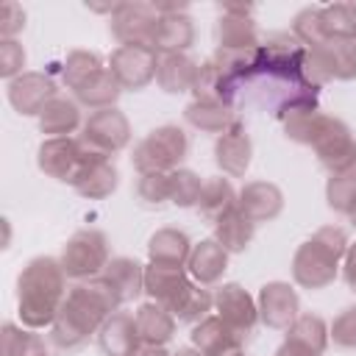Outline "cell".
I'll list each match as a JSON object with an SVG mask.
<instances>
[{
    "mask_svg": "<svg viewBox=\"0 0 356 356\" xmlns=\"http://www.w3.org/2000/svg\"><path fill=\"white\" fill-rule=\"evenodd\" d=\"M117 306L120 300L100 278L81 281L67 292V300L56 323L50 325V342L61 350L81 348L92 334L100 331V325L117 312Z\"/></svg>",
    "mask_w": 356,
    "mask_h": 356,
    "instance_id": "1",
    "label": "cell"
},
{
    "mask_svg": "<svg viewBox=\"0 0 356 356\" xmlns=\"http://www.w3.org/2000/svg\"><path fill=\"white\" fill-rule=\"evenodd\" d=\"M67 300V273L58 259L36 256L17 278V314L25 328H50Z\"/></svg>",
    "mask_w": 356,
    "mask_h": 356,
    "instance_id": "2",
    "label": "cell"
},
{
    "mask_svg": "<svg viewBox=\"0 0 356 356\" xmlns=\"http://www.w3.org/2000/svg\"><path fill=\"white\" fill-rule=\"evenodd\" d=\"M58 261H61L67 278H75V281L97 278L106 270V264L111 261L108 236L97 228H81L67 239Z\"/></svg>",
    "mask_w": 356,
    "mask_h": 356,
    "instance_id": "3",
    "label": "cell"
},
{
    "mask_svg": "<svg viewBox=\"0 0 356 356\" xmlns=\"http://www.w3.org/2000/svg\"><path fill=\"white\" fill-rule=\"evenodd\" d=\"M189 150V139L178 125H159L153 128L136 147H134V167L136 172H172L184 161Z\"/></svg>",
    "mask_w": 356,
    "mask_h": 356,
    "instance_id": "4",
    "label": "cell"
},
{
    "mask_svg": "<svg viewBox=\"0 0 356 356\" xmlns=\"http://www.w3.org/2000/svg\"><path fill=\"white\" fill-rule=\"evenodd\" d=\"M317 92L306 86H295V92L278 106V120L284 125V134L298 145H314L325 114L317 106Z\"/></svg>",
    "mask_w": 356,
    "mask_h": 356,
    "instance_id": "5",
    "label": "cell"
},
{
    "mask_svg": "<svg viewBox=\"0 0 356 356\" xmlns=\"http://www.w3.org/2000/svg\"><path fill=\"white\" fill-rule=\"evenodd\" d=\"M259 53H261L259 72H267L270 78L289 81V83L300 86V67L306 58V44L298 42L295 33H289V31L267 33V39L259 44Z\"/></svg>",
    "mask_w": 356,
    "mask_h": 356,
    "instance_id": "6",
    "label": "cell"
},
{
    "mask_svg": "<svg viewBox=\"0 0 356 356\" xmlns=\"http://www.w3.org/2000/svg\"><path fill=\"white\" fill-rule=\"evenodd\" d=\"M78 139L92 153L111 156V153H120L131 142V122L114 106L111 108H100V111H92L83 120V128H81V136Z\"/></svg>",
    "mask_w": 356,
    "mask_h": 356,
    "instance_id": "7",
    "label": "cell"
},
{
    "mask_svg": "<svg viewBox=\"0 0 356 356\" xmlns=\"http://www.w3.org/2000/svg\"><path fill=\"white\" fill-rule=\"evenodd\" d=\"M314 153H317V161L331 172V175H339V172H348L356 161V139H353V131L339 120V117H328L323 120V128L314 139Z\"/></svg>",
    "mask_w": 356,
    "mask_h": 356,
    "instance_id": "8",
    "label": "cell"
},
{
    "mask_svg": "<svg viewBox=\"0 0 356 356\" xmlns=\"http://www.w3.org/2000/svg\"><path fill=\"white\" fill-rule=\"evenodd\" d=\"M108 70L120 81L122 89L139 92L150 81H156L159 72V53L153 47H139V44H120L108 56Z\"/></svg>",
    "mask_w": 356,
    "mask_h": 356,
    "instance_id": "9",
    "label": "cell"
},
{
    "mask_svg": "<svg viewBox=\"0 0 356 356\" xmlns=\"http://www.w3.org/2000/svg\"><path fill=\"white\" fill-rule=\"evenodd\" d=\"M339 273V259L317 239L303 242L292 256V278L303 289H325Z\"/></svg>",
    "mask_w": 356,
    "mask_h": 356,
    "instance_id": "10",
    "label": "cell"
},
{
    "mask_svg": "<svg viewBox=\"0 0 356 356\" xmlns=\"http://www.w3.org/2000/svg\"><path fill=\"white\" fill-rule=\"evenodd\" d=\"M86 159V147L81 139L75 136H53V139H44L36 150V164L44 175L56 178V181H67L72 184L81 164Z\"/></svg>",
    "mask_w": 356,
    "mask_h": 356,
    "instance_id": "11",
    "label": "cell"
},
{
    "mask_svg": "<svg viewBox=\"0 0 356 356\" xmlns=\"http://www.w3.org/2000/svg\"><path fill=\"white\" fill-rule=\"evenodd\" d=\"M156 25H159V14L153 3H122L120 11L111 17V36L120 44L150 47Z\"/></svg>",
    "mask_w": 356,
    "mask_h": 356,
    "instance_id": "12",
    "label": "cell"
},
{
    "mask_svg": "<svg viewBox=\"0 0 356 356\" xmlns=\"http://www.w3.org/2000/svg\"><path fill=\"white\" fill-rule=\"evenodd\" d=\"M259 320L267 325V328H275V331H286L298 314H300V300H298V292L286 284V281H270L261 286L259 292Z\"/></svg>",
    "mask_w": 356,
    "mask_h": 356,
    "instance_id": "13",
    "label": "cell"
},
{
    "mask_svg": "<svg viewBox=\"0 0 356 356\" xmlns=\"http://www.w3.org/2000/svg\"><path fill=\"white\" fill-rule=\"evenodd\" d=\"M56 97V81L44 72H22L8 81V103L22 117H39V111Z\"/></svg>",
    "mask_w": 356,
    "mask_h": 356,
    "instance_id": "14",
    "label": "cell"
},
{
    "mask_svg": "<svg viewBox=\"0 0 356 356\" xmlns=\"http://www.w3.org/2000/svg\"><path fill=\"white\" fill-rule=\"evenodd\" d=\"M86 147V145H83ZM120 184V172L117 167L111 164L108 156H100V153H92L86 147V159L72 181V189L81 195V197H89V200H103L108 197Z\"/></svg>",
    "mask_w": 356,
    "mask_h": 356,
    "instance_id": "15",
    "label": "cell"
},
{
    "mask_svg": "<svg viewBox=\"0 0 356 356\" xmlns=\"http://www.w3.org/2000/svg\"><path fill=\"white\" fill-rule=\"evenodd\" d=\"M284 209V192L270 181H250L236 192V211L253 225L270 222Z\"/></svg>",
    "mask_w": 356,
    "mask_h": 356,
    "instance_id": "16",
    "label": "cell"
},
{
    "mask_svg": "<svg viewBox=\"0 0 356 356\" xmlns=\"http://www.w3.org/2000/svg\"><path fill=\"white\" fill-rule=\"evenodd\" d=\"M250 159H253V142L248 136V128L236 120L225 134L217 136L214 161L225 178H242L250 167Z\"/></svg>",
    "mask_w": 356,
    "mask_h": 356,
    "instance_id": "17",
    "label": "cell"
},
{
    "mask_svg": "<svg viewBox=\"0 0 356 356\" xmlns=\"http://www.w3.org/2000/svg\"><path fill=\"white\" fill-rule=\"evenodd\" d=\"M214 309L217 317L225 320L231 328L242 331V334H253L256 323H259V306L256 300L239 286V284H222L214 292Z\"/></svg>",
    "mask_w": 356,
    "mask_h": 356,
    "instance_id": "18",
    "label": "cell"
},
{
    "mask_svg": "<svg viewBox=\"0 0 356 356\" xmlns=\"http://www.w3.org/2000/svg\"><path fill=\"white\" fill-rule=\"evenodd\" d=\"M192 286V278L184 267H167V264H150L145 267V292L153 303L167 306L170 312L178 306L184 292Z\"/></svg>",
    "mask_w": 356,
    "mask_h": 356,
    "instance_id": "19",
    "label": "cell"
},
{
    "mask_svg": "<svg viewBox=\"0 0 356 356\" xmlns=\"http://www.w3.org/2000/svg\"><path fill=\"white\" fill-rule=\"evenodd\" d=\"M245 339H248V334L231 328L217 314L195 323V328H192V348H197L203 356H222L228 350H239L245 345Z\"/></svg>",
    "mask_w": 356,
    "mask_h": 356,
    "instance_id": "20",
    "label": "cell"
},
{
    "mask_svg": "<svg viewBox=\"0 0 356 356\" xmlns=\"http://www.w3.org/2000/svg\"><path fill=\"white\" fill-rule=\"evenodd\" d=\"M97 278L114 292V298L120 300V306L128 303V300H134V298H139L145 292V267L139 261L128 259V256L111 259Z\"/></svg>",
    "mask_w": 356,
    "mask_h": 356,
    "instance_id": "21",
    "label": "cell"
},
{
    "mask_svg": "<svg viewBox=\"0 0 356 356\" xmlns=\"http://www.w3.org/2000/svg\"><path fill=\"white\" fill-rule=\"evenodd\" d=\"M97 345L103 356H131L142 342L136 334V320L128 312H114L97 331Z\"/></svg>",
    "mask_w": 356,
    "mask_h": 356,
    "instance_id": "22",
    "label": "cell"
},
{
    "mask_svg": "<svg viewBox=\"0 0 356 356\" xmlns=\"http://www.w3.org/2000/svg\"><path fill=\"white\" fill-rule=\"evenodd\" d=\"M225 267H228V250H225L217 239H203V242L192 245L186 270H189V275H192L200 286L217 284V281L222 278Z\"/></svg>",
    "mask_w": 356,
    "mask_h": 356,
    "instance_id": "23",
    "label": "cell"
},
{
    "mask_svg": "<svg viewBox=\"0 0 356 356\" xmlns=\"http://www.w3.org/2000/svg\"><path fill=\"white\" fill-rule=\"evenodd\" d=\"M134 320L142 345H167L175 334V314L161 303H142L134 312Z\"/></svg>",
    "mask_w": 356,
    "mask_h": 356,
    "instance_id": "24",
    "label": "cell"
},
{
    "mask_svg": "<svg viewBox=\"0 0 356 356\" xmlns=\"http://www.w3.org/2000/svg\"><path fill=\"white\" fill-rule=\"evenodd\" d=\"M192 42H195V25H192V17L184 11V14L159 17L150 47L159 56H170V53H184Z\"/></svg>",
    "mask_w": 356,
    "mask_h": 356,
    "instance_id": "25",
    "label": "cell"
},
{
    "mask_svg": "<svg viewBox=\"0 0 356 356\" xmlns=\"http://www.w3.org/2000/svg\"><path fill=\"white\" fill-rule=\"evenodd\" d=\"M78 128H83L78 100H70V97L56 95V97L39 111V131L47 134V139H53V136H70V134H75Z\"/></svg>",
    "mask_w": 356,
    "mask_h": 356,
    "instance_id": "26",
    "label": "cell"
},
{
    "mask_svg": "<svg viewBox=\"0 0 356 356\" xmlns=\"http://www.w3.org/2000/svg\"><path fill=\"white\" fill-rule=\"evenodd\" d=\"M197 61L189 58L186 53H170V56H159V72H156V83L167 92V95H181V92H192L195 78H197Z\"/></svg>",
    "mask_w": 356,
    "mask_h": 356,
    "instance_id": "27",
    "label": "cell"
},
{
    "mask_svg": "<svg viewBox=\"0 0 356 356\" xmlns=\"http://www.w3.org/2000/svg\"><path fill=\"white\" fill-rule=\"evenodd\" d=\"M192 242L178 228H159L147 239V256L150 264H167V267H184L189 261Z\"/></svg>",
    "mask_w": 356,
    "mask_h": 356,
    "instance_id": "28",
    "label": "cell"
},
{
    "mask_svg": "<svg viewBox=\"0 0 356 356\" xmlns=\"http://www.w3.org/2000/svg\"><path fill=\"white\" fill-rule=\"evenodd\" d=\"M284 342L306 356H323V350L328 345V325L320 314H312V312L298 314V320L286 328Z\"/></svg>",
    "mask_w": 356,
    "mask_h": 356,
    "instance_id": "29",
    "label": "cell"
},
{
    "mask_svg": "<svg viewBox=\"0 0 356 356\" xmlns=\"http://www.w3.org/2000/svg\"><path fill=\"white\" fill-rule=\"evenodd\" d=\"M217 47L220 50H248V47H259V31L250 14H228L222 11L217 19Z\"/></svg>",
    "mask_w": 356,
    "mask_h": 356,
    "instance_id": "30",
    "label": "cell"
},
{
    "mask_svg": "<svg viewBox=\"0 0 356 356\" xmlns=\"http://www.w3.org/2000/svg\"><path fill=\"white\" fill-rule=\"evenodd\" d=\"M192 95H195V100H211V103L231 106V100L236 95V81L231 75H225L214 64V58H209V61H203L197 67V78H195Z\"/></svg>",
    "mask_w": 356,
    "mask_h": 356,
    "instance_id": "31",
    "label": "cell"
},
{
    "mask_svg": "<svg viewBox=\"0 0 356 356\" xmlns=\"http://www.w3.org/2000/svg\"><path fill=\"white\" fill-rule=\"evenodd\" d=\"M120 95H122V86H120V81L114 78V72H111L108 67H103L100 72H95L89 81H83V83L75 89L78 106H86V108H92V111L111 108Z\"/></svg>",
    "mask_w": 356,
    "mask_h": 356,
    "instance_id": "32",
    "label": "cell"
},
{
    "mask_svg": "<svg viewBox=\"0 0 356 356\" xmlns=\"http://www.w3.org/2000/svg\"><path fill=\"white\" fill-rule=\"evenodd\" d=\"M231 209H236V192L231 186V178H225V175L206 178L203 181V189H200V197H197V211L206 220L217 222Z\"/></svg>",
    "mask_w": 356,
    "mask_h": 356,
    "instance_id": "33",
    "label": "cell"
},
{
    "mask_svg": "<svg viewBox=\"0 0 356 356\" xmlns=\"http://www.w3.org/2000/svg\"><path fill=\"white\" fill-rule=\"evenodd\" d=\"M184 117L192 128L197 131H206V134H225L236 117H234V108L225 106V103H211V100H192L186 108H184Z\"/></svg>",
    "mask_w": 356,
    "mask_h": 356,
    "instance_id": "34",
    "label": "cell"
},
{
    "mask_svg": "<svg viewBox=\"0 0 356 356\" xmlns=\"http://www.w3.org/2000/svg\"><path fill=\"white\" fill-rule=\"evenodd\" d=\"M314 47L325 58L334 81H353L356 78V39H325Z\"/></svg>",
    "mask_w": 356,
    "mask_h": 356,
    "instance_id": "35",
    "label": "cell"
},
{
    "mask_svg": "<svg viewBox=\"0 0 356 356\" xmlns=\"http://www.w3.org/2000/svg\"><path fill=\"white\" fill-rule=\"evenodd\" d=\"M253 222L245 220L236 209H231L228 214H222L214 222V239L228 250V253H245L248 245L253 242Z\"/></svg>",
    "mask_w": 356,
    "mask_h": 356,
    "instance_id": "36",
    "label": "cell"
},
{
    "mask_svg": "<svg viewBox=\"0 0 356 356\" xmlns=\"http://www.w3.org/2000/svg\"><path fill=\"white\" fill-rule=\"evenodd\" d=\"M214 64L225 72V75H231L236 83L239 81H248V78H253L256 72H259V67H261V53H259V47H248V50H214Z\"/></svg>",
    "mask_w": 356,
    "mask_h": 356,
    "instance_id": "37",
    "label": "cell"
},
{
    "mask_svg": "<svg viewBox=\"0 0 356 356\" xmlns=\"http://www.w3.org/2000/svg\"><path fill=\"white\" fill-rule=\"evenodd\" d=\"M0 356H50L44 339L14 323H6L0 331Z\"/></svg>",
    "mask_w": 356,
    "mask_h": 356,
    "instance_id": "38",
    "label": "cell"
},
{
    "mask_svg": "<svg viewBox=\"0 0 356 356\" xmlns=\"http://www.w3.org/2000/svg\"><path fill=\"white\" fill-rule=\"evenodd\" d=\"M103 70V58L92 50H72L67 58H64V67H61V81L75 92L83 81H89L95 72Z\"/></svg>",
    "mask_w": 356,
    "mask_h": 356,
    "instance_id": "39",
    "label": "cell"
},
{
    "mask_svg": "<svg viewBox=\"0 0 356 356\" xmlns=\"http://www.w3.org/2000/svg\"><path fill=\"white\" fill-rule=\"evenodd\" d=\"M211 309H214V295L206 286H200V284L192 281V286L184 292V298L178 300V306L172 309V314H175L178 323H200V320L209 317Z\"/></svg>",
    "mask_w": 356,
    "mask_h": 356,
    "instance_id": "40",
    "label": "cell"
},
{
    "mask_svg": "<svg viewBox=\"0 0 356 356\" xmlns=\"http://www.w3.org/2000/svg\"><path fill=\"white\" fill-rule=\"evenodd\" d=\"M325 39H356V3L323 6Z\"/></svg>",
    "mask_w": 356,
    "mask_h": 356,
    "instance_id": "41",
    "label": "cell"
},
{
    "mask_svg": "<svg viewBox=\"0 0 356 356\" xmlns=\"http://www.w3.org/2000/svg\"><path fill=\"white\" fill-rule=\"evenodd\" d=\"M292 33L298 42H303L306 47H314L320 42H325V31H323V8L320 6H306L292 17Z\"/></svg>",
    "mask_w": 356,
    "mask_h": 356,
    "instance_id": "42",
    "label": "cell"
},
{
    "mask_svg": "<svg viewBox=\"0 0 356 356\" xmlns=\"http://www.w3.org/2000/svg\"><path fill=\"white\" fill-rule=\"evenodd\" d=\"M200 189H203V181L197 172L192 170H172L170 172V203L186 209V206H197V197H200Z\"/></svg>",
    "mask_w": 356,
    "mask_h": 356,
    "instance_id": "43",
    "label": "cell"
},
{
    "mask_svg": "<svg viewBox=\"0 0 356 356\" xmlns=\"http://www.w3.org/2000/svg\"><path fill=\"white\" fill-rule=\"evenodd\" d=\"M325 200L334 211L350 214L356 209V175H350V172L331 175L325 184Z\"/></svg>",
    "mask_w": 356,
    "mask_h": 356,
    "instance_id": "44",
    "label": "cell"
},
{
    "mask_svg": "<svg viewBox=\"0 0 356 356\" xmlns=\"http://www.w3.org/2000/svg\"><path fill=\"white\" fill-rule=\"evenodd\" d=\"M136 197L147 209L164 206L170 200V172H142L136 178Z\"/></svg>",
    "mask_w": 356,
    "mask_h": 356,
    "instance_id": "45",
    "label": "cell"
},
{
    "mask_svg": "<svg viewBox=\"0 0 356 356\" xmlns=\"http://www.w3.org/2000/svg\"><path fill=\"white\" fill-rule=\"evenodd\" d=\"M328 339L337 348H356V306L342 309L328 325Z\"/></svg>",
    "mask_w": 356,
    "mask_h": 356,
    "instance_id": "46",
    "label": "cell"
},
{
    "mask_svg": "<svg viewBox=\"0 0 356 356\" xmlns=\"http://www.w3.org/2000/svg\"><path fill=\"white\" fill-rule=\"evenodd\" d=\"M25 47L17 39H0V75L6 81H14L25 70Z\"/></svg>",
    "mask_w": 356,
    "mask_h": 356,
    "instance_id": "47",
    "label": "cell"
},
{
    "mask_svg": "<svg viewBox=\"0 0 356 356\" xmlns=\"http://www.w3.org/2000/svg\"><path fill=\"white\" fill-rule=\"evenodd\" d=\"M22 28H25V11H22V6L14 3V0H6L0 6V36L3 39H14Z\"/></svg>",
    "mask_w": 356,
    "mask_h": 356,
    "instance_id": "48",
    "label": "cell"
},
{
    "mask_svg": "<svg viewBox=\"0 0 356 356\" xmlns=\"http://www.w3.org/2000/svg\"><path fill=\"white\" fill-rule=\"evenodd\" d=\"M312 239H317L323 248H328L337 259H345V253H348V234L342 231V228H337V225H323Z\"/></svg>",
    "mask_w": 356,
    "mask_h": 356,
    "instance_id": "49",
    "label": "cell"
},
{
    "mask_svg": "<svg viewBox=\"0 0 356 356\" xmlns=\"http://www.w3.org/2000/svg\"><path fill=\"white\" fill-rule=\"evenodd\" d=\"M342 275L348 281L350 289H356V242L348 245V253H345V264H342Z\"/></svg>",
    "mask_w": 356,
    "mask_h": 356,
    "instance_id": "50",
    "label": "cell"
},
{
    "mask_svg": "<svg viewBox=\"0 0 356 356\" xmlns=\"http://www.w3.org/2000/svg\"><path fill=\"white\" fill-rule=\"evenodd\" d=\"M131 356H172V353H167L164 345H139Z\"/></svg>",
    "mask_w": 356,
    "mask_h": 356,
    "instance_id": "51",
    "label": "cell"
},
{
    "mask_svg": "<svg viewBox=\"0 0 356 356\" xmlns=\"http://www.w3.org/2000/svg\"><path fill=\"white\" fill-rule=\"evenodd\" d=\"M273 356H306V353H300V350H295L292 345H286V342H284V345H281V348H278Z\"/></svg>",
    "mask_w": 356,
    "mask_h": 356,
    "instance_id": "52",
    "label": "cell"
},
{
    "mask_svg": "<svg viewBox=\"0 0 356 356\" xmlns=\"http://www.w3.org/2000/svg\"><path fill=\"white\" fill-rule=\"evenodd\" d=\"M172 356H203V353H200L197 348H178Z\"/></svg>",
    "mask_w": 356,
    "mask_h": 356,
    "instance_id": "53",
    "label": "cell"
},
{
    "mask_svg": "<svg viewBox=\"0 0 356 356\" xmlns=\"http://www.w3.org/2000/svg\"><path fill=\"white\" fill-rule=\"evenodd\" d=\"M222 356H248V353L239 348V350H228V353H222Z\"/></svg>",
    "mask_w": 356,
    "mask_h": 356,
    "instance_id": "54",
    "label": "cell"
},
{
    "mask_svg": "<svg viewBox=\"0 0 356 356\" xmlns=\"http://www.w3.org/2000/svg\"><path fill=\"white\" fill-rule=\"evenodd\" d=\"M348 217H350V222H353V228H356V209H353V211H350Z\"/></svg>",
    "mask_w": 356,
    "mask_h": 356,
    "instance_id": "55",
    "label": "cell"
},
{
    "mask_svg": "<svg viewBox=\"0 0 356 356\" xmlns=\"http://www.w3.org/2000/svg\"><path fill=\"white\" fill-rule=\"evenodd\" d=\"M348 172H350V175H356V161H353V167H350V170H348Z\"/></svg>",
    "mask_w": 356,
    "mask_h": 356,
    "instance_id": "56",
    "label": "cell"
}]
</instances>
